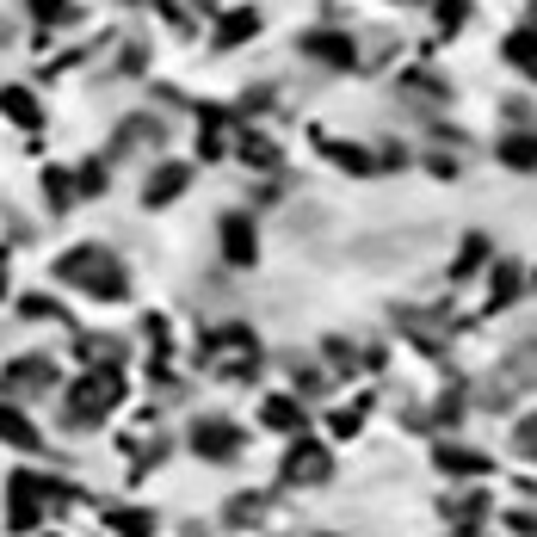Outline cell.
<instances>
[{
    "label": "cell",
    "mask_w": 537,
    "mask_h": 537,
    "mask_svg": "<svg viewBox=\"0 0 537 537\" xmlns=\"http://www.w3.org/2000/svg\"><path fill=\"white\" fill-rule=\"evenodd\" d=\"M50 272H56L62 284H81V291L99 297V303H124V297H130V278H124L118 254H112V247H99V241L68 247V254H62Z\"/></svg>",
    "instance_id": "6da1fadb"
},
{
    "label": "cell",
    "mask_w": 537,
    "mask_h": 537,
    "mask_svg": "<svg viewBox=\"0 0 537 537\" xmlns=\"http://www.w3.org/2000/svg\"><path fill=\"white\" fill-rule=\"evenodd\" d=\"M328 476V457H321V445H297L291 457H284V482H321Z\"/></svg>",
    "instance_id": "4fadbf2b"
},
{
    "label": "cell",
    "mask_w": 537,
    "mask_h": 537,
    "mask_svg": "<svg viewBox=\"0 0 537 537\" xmlns=\"http://www.w3.org/2000/svg\"><path fill=\"white\" fill-rule=\"evenodd\" d=\"M62 377H56V365L50 358H13L7 371H0V389H7V396H50Z\"/></svg>",
    "instance_id": "3957f363"
},
{
    "label": "cell",
    "mask_w": 537,
    "mask_h": 537,
    "mask_svg": "<svg viewBox=\"0 0 537 537\" xmlns=\"http://www.w3.org/2000/svg\"><path fill=\"white\" fill-rule=\"evenodd\" d=\"M519 451H525V457H537V414L519 426Z\"/></svg>",
    "instance_id": "d4e9b609"
},
{
    "label": "cell",
    "mask_w": 537,
    "mask_h": 537,
    "mask_svg": "<svg viewBox=\"0 0 537 537\" xmlns=\"http://www.w3.org/2000/svg\"><path fill=\"white\" fill-rule=\"evenodd\" d=\"M507 62L525 68V75H537V31H513V38H507Z\"/></svg>",
    "instance_id": "e0dca14e"
},
{
    "label": "cell",
    "mask_w": 537,
    "mask_h": 537,
    "mask_svg": "<svg viewBox=\"0 0 537 537\" xmlns=\"http://www.w3.org/2000/svg\"><path fill=\"white\" fill-rule=\"evenodd\" d=\"M192 451L210 457V463H229V457L241 451V426H235V420H198V426H192Z\"/></svg>",
    "instance_id": "5b68a950"
},
{
    "label": "cell",
    "mask_w": 537,
    "mask_h": 537,
    "mask_svg": "<svg viewBox=\"0 0 537 537\" xmlns=\"http://www.w3.org/2000/svg\"><path fill=\"white\" fill-rule=\"evenodd\" d=\"M186 186H192V167H186V161H161L149 179H142V204H149V210H161V204H173Z\"/></svg>",
    "instance_id": "8992f818"
},
{
    "label": "cell",
    "mask_w": 537,
    "mask_h": 537,
    "mask_svg": "<svg viewBox=\"0 0 537 537\" xmlns=\"http://www.w3.org/2000/svg\"><path fill=\"white\" fill-rule=\"evenodd\" d=\"M439 470H457V476H482L488 457L482 451H463V445H439Z\"/></svg>",
    "instance_id": "5bb4252c"
},
{
    "label": "cell",
    "mask_w": 537,
    "mask_h": 537,
    "mask_svg": "<svg viewBox=\"0 0 537 537\" xmlns=\"http://www.w3.org/2000/svg\"><path fill=\"white\" fill-rule=\"evenodd\" d=\"M0 445H13V451H38V445H44L38 426H31L13 402H0Z\"/></svg>",
    "instance_id": "8fae6325"
},
{
    "label": "cell",
    "mask_w": 537,
    "mask_h": 537,
    "mask_svg": "<svg viewBox=\"0 0 537 537\" xmlns=\"http://www.w3.org/2000/svg\"><path fill=\"white\" fill-rule=\"evenodd\" d=\"M68 396H75V402H62V420H68V426H81V433H87V426H99L105 414L118 408V396H124V377H118L112 365H105V371L81 377L75 389H68Z\"/></svg>",
    "instance_id": "7a4b0ae2"
},
{
    "label": "cell",
    "mask_w": 537,
    "mask_h": 537,
    "mask_svg": "<svg viewBox=\"0 0 537 537\" xmlns=\"http://www.w3.org/2000/svg\"><path fill=\"white\" fill-rule=\"evenodd\" d=\"M433 19H439V31H463V19H470V13H463V0H439Z\"/></svg>",
    "instance_id": "603a6c76"
},
{
    "label": "cell",
    "mask_w": 537,
    "mask_h": 537,
    "mask_svg": "<svg viewBox=\"0 0 537 537\" xmlns=\"http://www.w3.org/2000/svg\"><path fill=\"white\" fill-rule=\"evenodd\" d=\"M13 291V278H7V247H0V297Z\"/></svg>",
    "instance_id": "484cf974"
},
{
    "label": "cell",
    "mask_w": 537,
    "mask_h": 537,
    "mask_svg": "<svg viewBox=\"0 0 537 537\" xmlns=\"http://www.w3.org/2000/svg\"><path fill=\"white\" fill-rule=\"evenodd\" d=\"M112 519L118 537H155V513H142V507H118V513H105Z\"/></svg>",
    "instance_id": "9a60e30c"
},
{
    "label": "cell",
    "mask_w": 537,
    "mask_h": 537,
    "mask_svg": "<svg viewBox=\"0 0 537 537\" xmlns=\"http://www.w3.org/2000/svg\"><path fill=\"white\" fill-rule=\"evenodd\" d=\"M488 260V241L482 235H463V254H457V266H451V278H470L476 266Z\"/></svg>",
    "instance_id": "ffe728a7"
},
{
    "label": "cell",
    "mask_w": 537,
    "mask_h": 537,
    "mask_svg": "<svg viewBox=\"0 0 537 537\" xmlns=\"http://www.w3.org/2000/svg\"><path fill=\"white\" fill-rule=\"evenodd\" d=\"M217 241H223L229 266H254V254H260V235H254V223H247V210H229V217L217 223Z\"/></svg>",
    "instance_id": "277c9868"
},
{
    "label": "cell",
    "mask_w": 537,
    "mask_h": 537,
    "mask_svg": "<svg viewBox=\"0 0 537 537\" xmlns=\"http://www.w3.org/2000/svg\"><path fill=\"white\" fill-rule=\"evenodd\" d=\"M7 44H13V25H7V19H0V50H7Z\"/></svg>",
    "instance_id": "4316f807"
},
{
    "label": "cell",
    "mask_w": 537,
    "mask_h": 537,
    "mask_svg": "<svg viewBox=\"0 0 537 537\" xmlns=\"http://www.w3.org/2000/svg\"><path fill=\"white\" fill-rule=\"evenodd\" d=\"M309 62H321V68H352V38H346V31H328V25H321V31H303V44H297Z\"/></svg>",
    "instance_id": "ba28073f"
},
{
    "label": "cell",
    "mask_w": 537,
    "mask_h": 537,
    "mask_svg": "<svg viewBox=\"0 0 537 537\" xmlns=\"http://www.w3.org/2000/svg\"><path fill=\"white\" fill-rule=\"evenodd\" d=\"M260 31V7H229V13H217V31H210V50L217 56H229L235 44H247Z\"/></svg>",
    "instance_id": "52a82bcc"
},
{
    "label": "cell",
    "mask_w": 537,
    "mask_h": 537,
    "mask_svg": "<svg viewBox=\"0 0 537 537\" xmlns=\"http://www.w3.org/2000/svg\"><path fill=\"white\" fill-rule=\"evenodd\" d=\"M241 161H254V167H278V149H272V136H260V130H241Z\"/></svg>",
    "instance_id": "2e32d148"
},
{
    "label": "cell",
    "mask_w": 537,
    "mask_h": 537,
    "mask_svg": "<svg viewBox=\"0 0 537 537\" xmlns=\"http://www.w3.org/2000/svg\"><path fill=\"white\" fill-rule=\"evenodd\" d=\"M198 155H204V161H217V155H223V112H217V105H204V136H198Z\"/></svg>",
    "instance_id": "ac0fdd59"
},
{
    "label": "cell",
    "mask_w": 537,
    "mask_h": 537,
    "mask_svg": "<svg viewBox=\"0 0 537 537\" xmlns=\"http://www.w3.org/2000/svg\"><path fill=\"white\" fill-rule=\"evenodd\" d=\"M105 179H112V173H105L99 161H87V167L75 173V192H81V198H105Z\"/></svg>",
    "instance_id": "44dd1931"
},
{
    "label": "cell",
    "mask_w": 537,
    "mask_h": 537,
    "mask_svg": "<svg viewBox=\"0 0 537 537\" xmlns=\"http://www.w3.org/2000/svg\"><path fill=\"white\" fill-rule=\"evenodd\" d=\"M38 186H44V204L56 210V217L81 204V192H75V173H68V167H44V179H38Z\"/></svg>",
    "instance_id": "7c38bea8"
},
{
    "label": "cell",
    "mask_w": 537,
    "mask_h": 537,
    "mask_svg": "<svg viewBox=\"0 0 537 537\" xmlns=\"http://www.w3.org/2000/svg\"><path fill=\"white\" fill-rule=\"evenodd\" d=\"M488 291H494V297H488L494 309H507V303L519 297V266H494V278H488Z\"/></svg>",
    "instance_id": "d6986e66"
},
{
    "label": "cell",
    "mask_w": 537,
    "mask_h": 537,
    "mask_svg": "<svg viewBox=\"0 0 537 537\" xmlns=\"http://www.w3.org/2000/svg\"><path fill=\"white\" fill-rule=\"evenodd\" d=\"M25 13H31V19H44V25H56V19H68L75 7H68V0H25Z\"/></svg>",
    "instance_id": "7402d4cb"
},
{
    "label": "cell",
    "mask_w": 537,
    "mask_h": 537,
    "mask_svg": "<svg viewBox=\"0 0 537 537\" xmlns=\"http://www.w3.org/2000/svg\"><path fill=\"white\" fill-rule=\"evenodd\" d=\"M494 161L513 173H537V130H507L494 142Z\"/></svg>",
    "instance_id": "9c48e42d"
},
{
    "label": "cell",
    "mask_w": 537,
    "mask_h": 537,
    "mask_svg": "<svg viewBox=\"0 0 537 537\" xmlns=\"http://www.w3.org/2000/svg\"><path fill=\"white\" fill-rule=\"evenodd\" d=\"M297 420H303V414H297V402H284V396H278V402H266V426H297Z\"/></svg>",
    "instance_id": "cb8c5ba5"
},
{
    "label": "cell",
    "mask_w": 537,
    "mask_h": 537,
    "mask_svg": "<svg viewBox=\"0 0 537 537\" xmlns=\"http://www.w3.org/2000/svg\"><path fill=\"white\" fill-rule=\"evenodd\" d=\"M0 118L38 130V124H44V105H38V93H31V87H0Z\"/></svg>",
    "instance_id": "30bf717a"
}]
</instances>
